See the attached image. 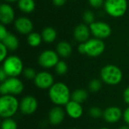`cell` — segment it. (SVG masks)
Masks as SVG:
<instances>
[{
	"label": "cell",
	"mask_w": 129,
	"mask_h": 129,
	"mask_svg": "<svg viewBox=\"0 0 129 129\" xmlns=\"http://www.w3.org/2000/svg\"><path fill=\"white\" fill-rule=\"evenodd\" d=\"M8 33H8L5 26L3 24H1V26H0V40L2 41L8 35Z\"/></svg>",
	"instance_id": "obj_32"
},
{
	"label": "cell",
	"mask_w": 129,
	"mask_h": 129,
	"mask_svg": "<svg viewBox=\"0 0 129 129\" xmlns=\"http://www.w3.org/2000/svg\"><path fill=\"white\" fill-rule=\"evenodd\" d=\"M8 78V75H7L6 73L4 71V70L1 67V69H0V81H1V82H5Z\"/></svg>",
	"instance_id": "obj_35"
},
{
	"label": "cell",
	"mask_w": 129,
	"mask_h": 129,
	"mask_svg": "<svg viewBox=\"0 0 129 129\" xmlns=\"http://www.w3.org/2000/svg\"><path fill=\"white\" fill-rule=\"evenodd\" d=\"M106 12L113 17L123 16L128 8L127 0H106L104 3Z\"/></svg>",
	"instance_id": "obj_6"
},
{
	"label": "cell",
	"mask_w": 129,
	"mask_h": 129,
	"mask_svg": "<svg viewBox=\"0 0 129 129\" xmlns=\"http://www.w3.org/2000/svg\"><path fill=\"white\" fill-rule=\"evenodd\" d=\"M88 2L93 8H101L104 3V0H88Z\"/></svg>",
	"instance_id": "obj_31"
},
{
	"label": "cell",
	"mask_w": 129,
	"mask_h": 129,
	"mask_svg": "<svg viewBox=\"0 0 129 129\" xmlns=\"http://www.w3.org/2000/svg\"><path fill=\"white\" fill-rule=\"evenodd\" d=\"M34 83L36 86L40 89H50V88L54 84V79L50 73L42 71L37 73L34 79Z\"/></svg>",
	"instance_id": "obj_10"
},
{
	"label": "cell",
	"mask_w": 129,
	"mask_h": 129,
	"mask_svg": "<svg viewBox=\"0 0 129 129\" xmlns=\"http://www.w3.org/2000/svg\"><path fill=\"white\" fill-rule=\"evenodd\" d=\"M42 37L46 43H51L57 38V32L52 27H46L42 31Z\"/></svg>",
	"instance_id": "obj_21"
},
{
	"label": "cell",
	"mask_w": 129,
	"mask_h": 129,
	"mask_svg": "<svg viewBox=\"0 0 129 129\" xmlns=\"http://www.w3.org/2000/svg\"><path fill=\"white\" fill-rule=\"evenodd\" d=\"M83 19L87 23H92L94 21V15L92 11H86L83 14Z\"/></svg>",
	"instance_id": "obj_29"
},
{
	"label": "cell",
	"mask_w": 129,
	"mask_h": 129,
	"mask_svg": "<svg viewBox=\"0 0 129 129\" xmlns=\"http://www.w3.org/2000/svg\"><path fill=\"white\" fill-rule=\"evenodd\" d=\"M48 96L51 102L57 106L67 105L71 99V93L68 86L63 82H55L49 89Z\"/></svg>",
	"instance_id": "obj_1"
},
{
	"label": "cell",
	"mask_w": 129,
	"mask_h": 129,
	"mask_svg": "<svg viewBox=\"0 0 129 129\" xmlns=\"http://www.w3.org/2000/svg\"><path fill=\"white\" fill-rule=\"evenodd\" d=\"M59 62L58 54L52 50H45L39 57V63L44 68H52Z\"/></svg>",
	"instance_id": "obj_8"
},
{
	"label": "cell",
	"mask_w": 129,
	"mask_h": 129,
	"mask_svg": "<svg viewBox=\"0 0 129 129\" xmlns=\"http://www.w3.org/2000/svg\"><path fill=\"white\" fill-rule=\"evenodd\" d=\"M64 117H65V112L60 106L53 107L50 110L48 114L49 122L53 125H58L61 124L64 119Z\"/></svg>",
	"instance_id": "obj_16"
},
{
	"label": "cell",
	"mask_w": 129,
	"mask_h": 129,
	"mask_svg": "<svg viewBox=\"0 0 129 129\" xmlns=\"http://www.w3.org/2000/svg\"><path fill=\"white\" fill-rule=\"evenodd\" d=\"M14 26L16 29L21 34H29L31 33L33 25L32 21L24 17H20L15 20Z\"/></svg>",
	"instance_id": "obj_14"
},
{
	"label": "cell",
	"mask_w": 129,
	"mask_h": 129,
	"mask_svg": "<svg viewBox=\"0 0 129 129\" xmlns=\"http://www.w3.org/2000/svg\"><path fill=\"white\" fill-rule=\"evenodd\" d=\"M2 68L9 77H17L23 72V65L21 59L15 55L8 57L2 63Z\"/></svg>",
	"instance_id": "obj_4"
},
{
	"label": "cell",
	"mask_w": 129,
	"mask_h": 129,
	"mask_svg": "<svg viewBox=\"0 0 129 129\" xmlns=\"http://www.w3.org/2000/svg\"><path fill=\"white\" fill-rule=\"evenodd\" d=\"M52 1H53L54 5L57 6V7L63 6L66 3V2H67V0H52Z\"/></svg>",
	"instance_id": "obj_36"
},
{
	"label": "cell",
	"mask_w": 129,
	"mask_h": 129,
	"mask_svg": "<svg viewBox=\"0 0 129 129\" xmlns=\"http://www.w3.org/2000/svg\"><path fill=\"white\" fill-rule=\"evenodd\" d=\"M122 117H123L124 121H125V122L129 125V106L128 107H127V108L125 110V111L123 112V116H122Z\"/></svg>",
	"instance_id": "obj_33"
},
{
	"label": "cell",
	"mask_w": 129,
	"mask_h": 129,
	"mask_svg": "<svg viewBox=\"0 0 129 129\" xmlns=\"http://www.w3.org/2000/svg\"><path fill=\"white\" fill-rule=\"evenodd\" d=\"M1 42H2L10 51H15L19 46L18 39L11 33H8V35L2 41H1Z\"/></svg>",
	"instance_id": "obj_18"
},
{
	"label": "cell",
	"mask_w": 129,
	"mask_h": 129,
	"mask_svg": "<svg viewBox=\"0 0 129 129\" xmlns=\"http://www.w3.org/2000/svg\"><path fill=\"white\" fill-rule=\"evenodd\" d=\"M67 70H68V66L67 63L63 60H59V62L55 66V71L60 76L65 75Z\"/></svg>",
	"instance_id": "obj_24"
},
{
	"label": "cell",
	"mask_w": 129,
	"mask_h": 129,
	"mask_svg": "<svg viewBox=\"0 0 129 129\" xmlns=\"http://www.w3.org/2000/svg\"><path fill=\"white\" fill-rule=\"evenodd\" d=\"M2 129H17V124L11 118L4 119L2 122Z\"/></svg>",
	"instance_id": "obj_26"
},
{
	"label": "cell",
	"mask_w": 129,
	"mask_h": 129,
	"mask_svg": "<svg viewBox=\"0 0 129 129\" xmlns=\"http://www.w3.org/2000/svg\"><path fill=\"white\" fill-rule=\"evenodd\" d=\"M38 108L37 99L31 95L25 96L20 102V110L23 114L31 115L34 113Z\"/></svg>",
	"instance_id": "obj_11"
},
{
	"label": "cell",
	"mask_w": 129,
	"mask_h": 129,
	"mask_svg": "<svg viewBox=\"0 0 129 129\" xmlns=\"http://www.w3.org/2000/svg\"><path fill=\"white\" fill-rule=\"evenodd\" d=\"M7 2H16V1H17V0H6Z\"/></svg>",
	"instance_id": "obj_39"
},
{
	"label": "cell",
	"mask_w": 129,
	"mask_h": 129,
	"mask_svg": "<svg viewBox=\"0 0 129 129\" xmlns=\"http://www.w3.org/2000/svg\"><path fill=\"white\" fill-rule=\"evenodd\" d=\"M100 129H110V128H106V127H104V128H101Z\"/></svg>",
	"instance_id": "obj_40"
},
{
	"label": "cell",
	"mask_w": 129,
	"mask_h": 129,
	"mask_svg": "<svg viewBox=\"0 0 129 129\" xmlns=\"http://www.w3.org/2000/svg\"><path fill=\"white\" fill-rule=\"evenodd\" d=\"M90 36V28H88L85 24L78 25L74 30V37L75 39L81 42H86L88 40Z\"/></svg>",
	"instance_id": "obj_17"
},
{
	"label": "cell",
	"mask_w": 129,
	"mask_h": 129,
	"mask_svg": "<svg viewBox=\"0 0 129 129\" xmlns=\"http://www.w3.org/2000/svg\"><path fill=\"white\" fill-rule=\"evenodd\" d=\"M88 92L84 89H76L71 94V100L79 104L84 103L88 99Z\"/></svg>",
	"instance_id": "obj_20"
},
{
	"label": "cell",
	"mask_w": 129,
	"mask_h": 129,
	"mask_svg": "<svg viewBox=\"0 0 129 129\" xmlns=\"http://www.w3.org/2000/svg\"><path fill=\"white\" fill-rule=\"evenodd\" d=\"M90 30L97 39H106L111 34L110 26L105 22L97 21L90 24Z\"/></svg>",
	"instance_id": "obj_9"
},
{
	"label": "cell",
	"mask_w": 129,
	"mask_h": 129,
	"mask_svg": "<svg viewBox=\"0 0 129 129\" xmlns=\"http://www.w3.org/2000/svg\"><path fill=\"white\" fill-rule=\"evenodd\" d=\"M78 51L81 54H85V42L80 43V45L78 46Z\"/></svg>",
	"instance_id": "obj_37"
},
{
	"label": "cell",
	"mask_w": 129,
	"mask_h": 129,
	"mask_svg": "<svg viewBox=\"0 0 129 129\" xmlns=\"http://www.w3.org/2000/svg\"><path fill=\"white\" fill-rule=\"evenodd\" d=\"M88 113L89 115L94 119H100L104 116V111L98 107H93L90 108Z\"/></svg>",
	"instance_id": "obj_27"
},
{
	"label": "cell",
	"mask_w": 129,
	"mask_h": 129,
	"mask_svg": "<svg viewBox=\"0 0 129 129\" xmlns=\"http://www.w3.org/2000/svg\"><path fill=\"white\" fill-rule=\"evenodd\" d=\"M123 74L119 67L116 65L108 64L101 70V79L110 85H116L122 80Z\"/></svg>",
	"instance_id": "obj_3"
},
{
	"label": "cell",
	"mask_w": 129,
	"mask_h": 129,
	"mask_svg": "<svg viewBox=\"0 0 129 129\" xmlns=\"http://www.w3.org/2000/svg\"><path fill=\"white\" fill-rule=\"evenodd\" d=\"M35 2L33 0H19L18 7L24 13H31L35 9Z\"/></svg>",
	"instance_id": "obj_22"
},
{
	"label": "cell",
	"mask_w": 129,
	"mask_h": 129,
	"mask_svg": "<svg viewBox=\"0 0 129 129\" xmlns=\"http://www.w3.org/2000/svg\"><path fill=\"white\" fill-rule=\"evenodd\" d=\"M14 18V11L12 7L8 4L0 6V20L2 24H10Z\"/></svg>",
	"instance_id": "obj_15"
},
{
	"label": "cell",
	"mask_w": 129,
	"mask_h": 129,
	"mask_svg": "<svg viewBox=\"0 0 129 129\" xmlns=\"http://www.w3.org/2000/svg\"><path fill=\"white\" fill-rule=\"evenodd\" d=\"M23 76L27 79H35L37 73L36 72V70L33 69V68H31V67H27V68H25L23 70Z\"/></svg>",
	"instance_id": "obj_28"
},
{
	"label": "cell",
	"mask_w": 129,
	"mask_h": 129,
	"mask_svg": "<svg viewBox=\"0 0 129 129\" xmlns=\"http://www.w3.org/2000/svg\"><path fill=\"white\" fill-rule=\"evenodd\" d=\"M72 129H77V128H72Z\"/></svg>",
	"instance_id": "obj_41"
},
{
	"label": "cell",
	"mask_w": 129,
	"mask_h": 129,
	"mask_svg": "<svg viewBox=\"0 0 129 129\" xmlns=\"http://www.w3.org/2000/svg\"><path fill=\"white\" fill-rule=\"evenodd\" d=\"M123 113L122 110L118 107H110L104 111V120L110 124L119 122L122 117Z\"/></svg>",
	"instance_id": "obj_12"
},
{
	"label": "cell",
	"mask_w": 129,
	"mask_h": 129,
	"mask_svg": "<svg viewBox=\"0 0 129 129\" xmlns=\"http://www.w3.org/2000/svg\"><path fill=\"white\" fill-rule=\"evenodd\" d=\"M119 129H129V126H128V125H123V126H121Z\"/></svg>",
	"instance_id": "obj_38"
},
{
	"label": "cell",
	"mask_w": 129,
	"mask_h": 129,
	"mask_svg": "<svg viewBox=\"0 0 129 129\" xmlns=\"http://www.w3.org/2000/svg\"><path fill=\"white\" fill-rule=\"evenodd\" d=\"M72 51V46L67 42H60L57 45V52L58 55H60L62 57H68L69 56L71 55Z\"/></svg>",
	"instance_id": "obj_19"
},
{
	"label": "cell",
	"mask_w": 129,
	"mask_h": 129,
	"mask_svg": "<svg viewBox=\"0 0 129 129\" xmlns=\"http://www.w3.org/2000/svg\"><path fill=\"white\" fill-rule=\"evenodd\" d=\"M123 98L125 102L129 106V86L125 89L123 92Z\"/></svg>",
	"instance_id": "obj_34"
},
{
	"label": "cell",
	"mask_w": 129,
	"mask_h": 129,
	"mask_svg": "<svg viewBox=\"0 0 129 129\" xmlns=\"http://www.w3.org/2000/svg\"><path fill=\"white\" fill-rule=\"evenodd\" d=\"M42 37L37 33H31L27 36V42L32 47H37L42 42Z\"/></svg>",
	"instance_id": "obj_23"
},
{
	"label": "cell",
	"mask_w": 129,
	"mask_h": 129,
	"mask_svg": "<svg viewBox=\"0 0 129 129\" xmlns=\"http://www.w3.org/2000/svg\"><path fill=\"white\" fill-rule=\"evenodd\" d=\"M85 54L95 57L102 54L105 50V44L100 39H91L85 42Z\"/></svg>",
	"instance_id": "obj_7"
},
{
	"label": "cell",
	"mask_w": 129,
	"mask_h": 129,
	"mask_svg": "<svg viewBox=\"0 0 129 129\" xmlns=\"http://www.w3.org/2000/svg\"><path fill=\"white\" fill-rule=\"evenodd\" d=\"M20 108V103L15 96L7 94L0 98V116L3 119H8L15 115Z\"/></svg>",
	"instance_id": "obj_2"
},
{
	"label": "cell",
	"mask_w": 129,
	"mask_h": 129,
	"mask_svg": "<svg viewBox=\"0 0 129 129\" xmlns=\"http://www.w3.org/2000/svg\"><path fill=\"white\" fill-rule=\"evenodd\" d=\"M0 50H1V54H0V60L1 62H3L6 58H7V54H8V48L7 47L2 43H0Z\"/></svg>",
	"instance_id": "obj_30"
},
{
	"label": "cell",
	"mask_w": 129,
	"mask_h": 129,
	"mask_svg": "<svg viewBox=\"0 0 129 129\" xmlns=\"http://www.w3.org/2000/svg\"><path fill=\"white\" fill-rule=\"evenodd\" d=\"M102 80L101 79H92L88 85V88L89 90L91 92H97L98 91L101 90V88H102Z\"/></svg>",
	"instance_id": "obj_25"
},
{
	"label": "cell",
	"mask_w": 129,
	"mask_h": 129,
	"mask_svg": "<svg viewBox=\"0 0 129 129\" xmlns=\"http://www.w3.org/2000/svg\"><path fill=\"white\" fill-rule=\"evenodd\" d=\"M24 90L23 82L17 77H9L5 82H1L0 93L2 95H19Z\"/></svg>",
	"instance_id": "obj_5"
},
{
	"label": "cell",
	"mask_w": 129,
	"mask_h": 129,
	"mask_svg": "<svg viewBox=\"0 0 129 129\" xmlns=\"http://www.w3.org/2000/svg\"><path fill=\"white\" fill-rule=\"evenodd\" d=\"M65 110L67 114L73 119H79L83 114V108L81 104L72 100L65 105Z\"/></svg>",
	"instance_id": "obj_13"
}]
</instances>
